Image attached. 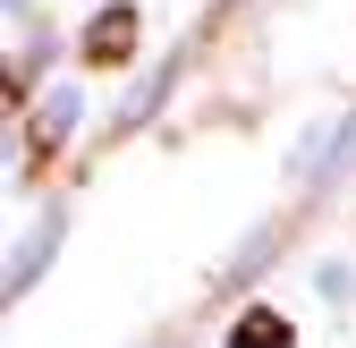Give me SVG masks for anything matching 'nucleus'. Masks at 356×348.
Wrapping results in <instances>:
<instances>
[{"instance_id":"nucleus-1","label":"nucleus","mask_w":356,"mask_h":348,"mask_svg":"<svg viewBox=\"0 0 356 348\" xmlns=\"http://www.w3.org/2000/svg\"><path fill=\"white\" fill-rule=\"evenodd\" d=\"M136 42H145V17L127 9V0H111V9L85 26V68H127V60H136Z\"/></svg>"},{"instance_id":"nucleus-2","label":"nucleus","mask_w":356,"mask_h":348,"mask_svg":"<svg viewBox=\"0 0 356 348\" xmlns=\"http://www.w3.org/2000/svg\"><path fill=\"white\" fill-rule=\"evenodd\" d=\"M238 348H289V315L246 306V315H238Z\"/></svg>"}]
</instances>
